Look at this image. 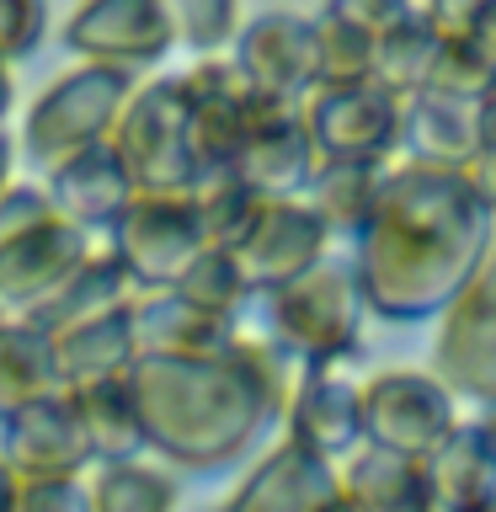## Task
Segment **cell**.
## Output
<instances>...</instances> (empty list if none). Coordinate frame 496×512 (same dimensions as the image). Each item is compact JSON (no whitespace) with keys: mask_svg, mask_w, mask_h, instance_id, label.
<instances>
[{"mask_svg":"<svg viewBox=\"0 0 496 512\" xmlns=\"http://www.w3.org/2000/svg\"><path fill=\"white\" fill-rule=\"evenodd\" d=\"M496 192L475 176L400 166L384 176L374 219L352 235V283L363 315L411 326L443 315L454 294L491 262Z\"/></svg>","mask_w":496,"mask_h":512,"instance_id":"6da1fadb","label":"cell"},{"mask_svg":"<svg viewBox=\"0 0 496 512\" xmlns=\"http://www.w3.org/2000/svg\"><path fill=\"white\" fill-rule=\"evenodd\" d=\"M294 374L299 368L283 352L251 336H235L224 358H139L128 368V390L144 448L176 470H230L283 416Z\"/></svg>","mask_w":496,"mask_h":512,"instance_id":"7a4b0ae2","label":"cell"},{"mask_svg":"<svg viewBox=\"0 0 496 512\" xmlns=\"http://www.w3.org/2000/svg\"><path fill=\"white\" fill-rule=\"evenodd\" d=\"M262 299H267V347L283 352L294 368H336L342 358H358L363 299L347 256H326L304 278L272 288Z\"/></svg>","mask_w":496,"mask_h":512,"instance_id":"3957f363","label":"cell"},{"mask_svg":"<svg viewBox=\"0 0 496 512\" xmlns=\"http://www.w3.org/2000/svg\"><path fill=\"white\" fill-rule=\"evenodd\" d=\"M107 144L123 160L134 198H187L198 187V171H192V155H187L182 80L176 75L134 80Z\"/></svg>","mask_w":496,"mask_h":512,"instance_id":"277c9868","label":"cell"},{"mask_svg":"<svg viewBox=\"0 0 496 512\" xmlns=\"http://www.w3.org/2000/svg\"><path fill=\"white\" fill-rule=\"evenodd\" d=\"M128 91H134V80L118 70H96V64H75V70L54 75L38 102L27 107V123H22L27 160L38 171H54L70 155L91 150V144H107Z\"/></svg>","mask_w":496,"mask_h":512,"instance_id":"5b68a950","label":"cell"},{"mask_svg":"<svg viewBox=\"0 0 496 512\" xmlns=\"http://www.w3.org/2000/svg\"><path fill=\"white\" fill-rule=\"evenodd\" d=\"M459 427V406L432 384L427 368H379L358 384V438L363 448L427 464Z\"/></svg>","mask_w":496,"mask_h":512,"instance_id":"8992f818","label":"cell"},{"mask_svg":"<svg viewBox=\"0 0 496 512\" xmlns=\"http://www.w3.org/2000/svg\"><path fill=\"white\" fill-rule=\"evenodd\" d=\"M438 342H432V384L454 400L486 411L496 400V272L491 262L454 294V304L438 315Z\"/></svg>","mask_w":496,"mask_h":512,"instance_id":"52a82bcc","label":"cell"},{"mask_svg":"<svg viewBox=\"0 0 496 512\" xmlns=\"http://www.w3.org/2000/svg\"><path fill=\"white\" fill-rule=\"evenodd\" d=\"M400 150L411 166L432 171H459L491 187V160H496V91L486 102H448V96H411L400 102Z\"/></svg>","mask_w":496,"mask_h":512,"instance_id":"ba28073f","label":"cell"},{"mask_svg":"<svg viewBox=\"0 0 496 512\" xmlns=\"http://www.w3.org/2000/svg\"><path fill=\"white\" fill-rule=\"evenodd\" d=\"M112 262L134 283V294H171L176 278L203 251L192 198H134L112 224Z\"/></svg>","mask_w":496,"mask_h":512,"instance_id":"9c48e42d","label":"cell"},{"mask_svg":"<svg viewBox=\"0 0 496 512\" xmlns=\"http://www.w3.org/2000/svg\"><path fill=\"white\" fill-rule=\"evenodd\" d=\"M182 80V107H187V155H192V171L203 176H219L230 171V160L246 139L251 118L262 112L267 96H256L240 70L230 64V54H214V59H192V70L176 75Z\"/></svg>","mask_w":496,"mask_h":512,"instance_id":"30bf717a","label":"cell"},{"mask_svg":"<svg viewBox=\"0 0 496 512\" xmlns=\"http://www.w3.org/2000/svg\"><path fill=\"white\" fill-rule=\"evenodd\" d=\"M304 139L320 160H363V166H390L400 150V102L379 91L374 80L342 91H310L299 102Z\"/></svg>","mask_w":496,"mask_h":512,"instance_id":"8fae6325","label":"cell"},{"mask_svg":"<svg viewBox=\"0 0 496 512\" xmlns=\"http://www.w3.org/2000/svg\"><path fill=\"white\" fill-rule=\"evenodd\" d=\"M230 64L240 80L278 107H299L315 91V32L310 11H256L240 16L230 38Z\"/></svg>","mask_w":496,"mask_h":512,"instance_id":"7c38bea8","label":"cell"},{"mask_svg":"<svg viewBox=\"0 0 496 512\" xmlns=\"http://www.w3.org/2000/svg\"><path fill=\"white\" fill-rule=\"evenodd\" d=\"M64 48L80 54V64L118 75H144L171 54V22L160 0H86L64 22Z\"/></svg>","mask_w":496,"mask_h":512,"instance_id":"4fadbf2b","label":"cell"},{"mask_svg":"<svg viewBox=\"0 0 496 512\" xmlns=\"http://www.w3.org/2000/svg\"><path fill=\"white\" fill-rule=\"evenodd\" d=\"M326 256H331L326 224H320L299 198H288V203L262 208V219L251 224V235L230 251V262L240 272V283L251 288V299H262L272 288L304 278V272L315 262H326Z\"/></svg>","mask_w":496,"mask_h":512,"instance_id":"5bb4252c","label":"cell"},{"mask_svg":"<svg viewBox=\"0 0 496 512\" xmlns=\"http://www.w3.org/2000/svg\"><path fill=\"white\" fill-rule=\"evenodd\" d=\"M0 464L16 475V486H43V480H80L91 464L70 395H43L22 406L11 422H0Z\"/></svg>","mask_w":496,"mask_h":512,"instance_id":"9a60e30c","label":"cell"},{"mask_svg":"<svg viewBox=\"0 0 496 512\" xmlns=\"http://www.w3.org/2000/svg\"><path fill=\"white\" fill-rule=\"evenodd\" d=\"M427 16L438 32L427 91L448 102H486L496 86V6L464 0V6H427Z\"/></svg>","mask_w":496,"mask_h":512,"instance_id":"2e32d148","label":"cell"},{"mask_svg":"<svg viewBox=\"0 0 496 512\" xmlns=\"http://www.w3.org/2000/svg\"><path fill=\"white\" fill-rule=\"evenodd\" d=\"M230 176H240L256 198L267 203H288V198H304L315 176V150L304 139V123H299V107H278V102H262V112L251 118L246 139L230 160Z\"/></svg>","mask_w":496,"mask_h":512,"instance_id":"e0dca14e","label":"cell"},{"mask_svg":"<svg viewBox=\"0 0 496 512\" xmlns=\"http://www.w3.org/2000/svg\"><path fill=\"white\" fill-rule=\"evenodd\" d=\"M278 422L288 427L283 443H294L326 464L347 459L363 443L358 438V384H347L336 368H299Z\"/></svg>","mask_w":496,"mask_h":512,"instance_id":"ac0fdd59","label":"cell"},{"mask_svg":"<svg viewBox=\"0 0 496 512\" xmlns=\"http://www.w3.org/2000/svg\"><path fill=\"white\" fill-rule=\"evenodd\" d=\"M86 256H91V235L70 230L59 214L43 219L38 230H27L22 240H11V246H0V315H27Z\"/></svg>","mask_w":496,"mask_h":512,"instance_id":"d6986e66","label":"cell"},{"mask_svg":"<svg viewBox=\"0 0 496 512\" xmlns=\"http://www.w3.org/2000/svg\"><path fill=\"white\" fill-rule=\"evenodd\" d=\"M43 198L70 230L96 235L123 219V208L134 203V182H128L123 160L112 155V144H91V150H80L48 171Z\"/></svg>","mask_w":496,"mask_h":512,"instance_id":"ffe728a7","label":"cell"},{"mask_svg":"<svg viewBox=\"0 0 496 512\" xmlns=\"http://www.w3.org/2000/svg\"><path fill=\"white\" fill-rule=\"evenodd\" d=\"M336 496H342L336 491V464L304 454L294 443H278L251 464L246 480L214 512H320Z\"/></svg>","mask_w":496,"mask_h":512,"instance_id":"44dd1931","label":"cell"},{"mask_svg":"<svg viewBox=\"0 0 496 512\" xmlns=\"http://www.w3.org/2000/svg\"><path fill=\"white\" fill-rule=\"evenodd\" d=\"M128 326H134V352L139 358H182V363L224 358V352L235 347V336H240L235 320L203 315L176 294H139L134 304H128Z\"/></svg>","mask_w":496,"mask_h":512,"instance_id":"7402d4cb","label":"cell"},{"mask_svg":"<svg viewBox=\"0 0 496 512\" xmlns=\"http://www.w3.org/2000/svg\"><path fill=\"white\" fill-rule=\"evenodd\" d=\"M368 22H374V64H368V80L379 91H390L395 102L422 96L432 59H438V32H432L427 6H379V0H368Z\"/></svg>","mask_w":496,"mask_h":512,"instance_id":"603a6c76","label":"cell"},{"mask_svg":"<svg viewBox=\"0 0 496 512\" xmlns=\"http://www.w3.org/2000/svg\"><path fill=\"white\" fill-rule=\"evenodd\" d=\"M48 352H54L59 395H75V390H86V384H107V379H128V368L139 363L134 326H128V304L112 310V315L80 320V326L48 336Z\"/></svg>","mask_w":496,"mask_h":512,"instance_id":"cb8c5ba5","label":"cell"},{"mask_svg":"<svg viewBox=\"0 0 496 512\" xmlns=\"http://www.w3.org/2000/svg\"><path fill=\"white\" fill-rule=\"evenodd\" d=\"M336 491H342L352 512H438L427 464L379 454V448H363V443L336 470Z\"/></svg>","mask_w":496,"mask_h":512,"instance_id":"d4e9b609","label":"cell"},{"mask_svg":"<svg viewBox=\"0 0 496 512\" xmlns=\"http://www.w3.org/2000/svg\"><path fill=\"white\" fill-rule=\"evenodd\" d=\"M438 512H475L496 507V432L491 416H470L448 432V443L427 459Z\"/></svg>","mask_w":496,"mask_h":512,"instance_id":"484cf974","label":"cell"},{"mask_svg":"<svg viewBox=\"0 0 496 512\" xmlns=\"http://www.w3.org/2000/svg\"><path fill=\"white\" fill-rule=\"evenodd\" d=\"M134 299H139L134 283L123 278V267L112 262V251H91L86 262H80L43 304H32L22 320H27V326H38L43 336H59V331L80 326V320L112 315V310H123V304H134Z\"/></svg>","mask_w":496,"mask_h":512,"instance_id":"4316f807","label":"cell"},{"mask_svg":"<svg viewBox=\"0 0 496 512\" xmlns=\"http://www.w3.org/2000/svg\"><path fill=\"white\" fill-rule=\"evenodd\" d=\"M310 32H315V91L363 86L368 64H374L368 0H331V6L310 11Z\"/></svg>","mask_w":496,"mask_h":512,"instance_id":"83f0119b","label":"cell"},{"mask_svg":"<svg viewBox=\"0 0 496 512\" xmlns=\"http://www.w3.org/2000/svg\"><path fill=\"white\" fill-rule=\"evenodd\" d=\"M70 411L80 422V438H86L91 464H134L144 454V427H139L128 379H107V384L75 390Z\"/></svg>","mask_w":496,"mask_h":512,"instance_id":"f1b7e54d","label":"cell"},{"mask_svg":"<svg viewBox=\"0 0 496 512\" xmlns=\"http://www.w3.org/2000/svg\"><path fill=\"white\" fill-rule=\"evenodd\" d=\"M390 166H363V160H320L310 187H304V208L326 224V235H358L374 219V203L384 192Z\"/></svg>","mask_w":496,"mask_h":512,"instance_id":"f546056e","label":"cell"},{"mask_svg":"<svg viewBox=\"0 0 496 512\" xmlns=\"http://www.w3.org/2000/svg\"><path fill=\"white\" fill-rule=\"evenodd\" d=\"M43 395H59L48 336L27 326L22 315H6L0 320V422H11L16 411Z\"/></svg>","mask_w":496,"mask_h":512,"instance_id":"4dcf8cb0","label":"cell"},{"mask_svg":"<svg viewBox=\"0 0 496 512\" xmlns=\"http://www.w3.org/2000/svg\"><path fill=\"white\" fill-rule=\"evenodd\" d=\"M187 198H192V214H198L203 251H224V256L251 235V224L262 219V208H267V198H256V192L240 182V176H230V171L203 176Z\"/></svg>","mask_w":496,"mask_h":512,"instance_id":"1f68e13d","label":"cell"},{"mask_svg":"<svg viewBox=\"0 0 496 512\" xmlns=\"http://www.w3.org/2000/svg\"><path fill=\"white\" fill-rule=\"evenodd\" d=\"M91 512H176L182 502V486H176L171 470H155V464H102L91 480Z\"/></svg>","mask_w":496,"mask_h":512,"instance_id":"d6a6232c","label":"cell"},{"mask_svg":"<svg viewBox=\"0 0 496 512\" xmlns=\"http://www.w3.org/2000/svg\"><path fill=\"white\" fill-rule=\"evenodd\" d=\"M171 294L187 299L192 310H203V315L235 320V326H240V310L251 304V288L240 283V272H235V262L224 251H198V256H192V267L176 278Z\"/></svg>","mask_w":496,"mask_h":512,"instance_id":"836d02e7","label":"cell"},{"mask_svg":"<svg viewBox=\"0 0 496 512\" xmlns=\"http://www.w3.org/2000/svg\"><path fill=\"white\" fill-rule=\"evenodd\" d=\"M166 22H171V43H187L198 59H214L230 48L240 11L230 0H176V6H166Z\"/></svg>","mask_w":496,"mask_h":512,"instance_id":"e575fe53","label":"cell"},{"mask_svg":"<svg viewBox=\"0 0 496 512\" xmlns=\"http://www.w3.org/2000/svg\"><path fill=\"white\" fill-rule=\"evenodd\" d=\"M43 32H48L43 0H0V64H6V70L16 59L38 54Z\"/></svg>","mask_w":496,"mask_h":512,"instance_id":"d590c367","label":"cell"},{"mask_svg":"<svg viewBox=\"0 0 496 512\" xmlns=\"http://www.w3.org/2000/svg\"><path fill=\"white\" fill-rule=\"evenodd\" d=\"M43 219H54V208H48L43 187L11 182L6 192H0V246H11V240H22L27 230H38Z\"/></svg>","mask_w":496,"mask_h":512,"instance_id":"8d00e7d4","label":"cell"},{"mask_svg":"<svg viewBox=\"0 0 496 512\" xmlns=\"http://www.w3.org/2000/svg\"><path fill=\"white\" fill-rule=\"evenodd\" d=\"M16 512H91L86 480H43L16 491Z\"/></svg>","mask_w":496,"mask_h":512,"instance_id":"74e56055","label":"cell"},{"mask_svg":"<svg viewBox=\"0 0 496 512\" xmlns=\"http://www.w3.org/2000/svg\"><path fill=\"white\" fill-rule=\"evenodd\" d=\"M11 160H16V139L6 134V128H0V192L11 187Z\"/></svg>","mask_w":496,"mask_h":512,"instance_id":"f35d334b","label":"cell"},{"mask_svg":"<svg viewBox=\"0 0 496 512\" xmlns=\"http://www.w3.org/2000/svg\"><path fill=\"white\" fill-rule=\"evenodd\" d=\"M11 107H16V80H11L6 64H0V123L11 118Z\"/></svg>","mask_w":496,"mask_h":512,"instance_id":"ab89813d","label":"cell"},{"mask_svg":"<svg viewBox=\"0 0 496 512\" xmlns=\"http://www.w3.org/2000/svg\"><path fill=\"white\" fill-rule=\"evenodd\" d=\"M16 491H22V486H16V475L0 464V512H16Z\"/></svg>","mask_w":496,"mask_h":512,"instance_id":"60d3db41","label":"cell"},{"mask_svg":"<svg viewBox=\"0 0 496 512\" xmlns=\"http://www.w3.org/2000/svg\"><path fill=\"white\" fill-rule=\"evenodd\" d=\"M320 512H352V507L342 502V496H336V502H326V507H320Z\"/></svg>","mask_w":496,"mask_h":512,"instance_id":"b9f144b4","label":"cell"},{"mask_svg":"<svg viewBox=\"0 0 496 512\" xmlns=\"http://www.w3.org/2000/svg\"><path fill=\"white\" fill-rule=\"evenodd\" d=\"M475 512H496V507H475Z\"/></svg>","mask_w":496,"mask_h":512,"instance_id":"7bdbcfd3","label":"cell"},{"mask_svg":"<svg viewBox=\"0 0 496 512\" xmlns=\"http://www.w3.org/2000/svg\"><path fill=\"white\" fill-rule=\"evenodd\" d=\"M0 320H6V315H0Z\"/></svg>","mask_w":496,"mask_h":512,"instance_id":"ee69618b","label":"cell"}]
</instances>
